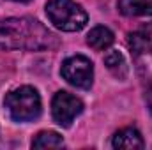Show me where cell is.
I'll return each mask as SVG.
<instances>
[{
  "mask_svg": "<svg viewBox=\"0 0 152 150\" xmlns=\"http://www.w3.org/2000/svg\"><path fill=\"white\" fill-rule=\"evenodd\" d=\"M57 46V37L34 18L0 20V50L41 51Z\"/></svg>",
  "mask_w": 152,
  "mask_h": 150,
  "instance_id": "cell-1",
  "label": "cell"
},
{
  "mask_svg": "<svg viewBox=\"0 0 152 150\" xmlns=\"http://www.w3.org/2000/svg\"><path fill=\"white\" fill-rule=\"evenodd\" d=\"M4 106L14 122H32L41 115V97L34 87L25 85L11 90L4 99Z\"/></svg>",
  "mask_w": 152,
  "mask_h": 150,
  "instance_id": "cell-2",
  "label": "cell"
},
{
  "mask_svg": "<svg viewBox=\"0 0 152 150\" xmlns=\"http://www.w3.org/2000/svg\"><path fill=\"white\" fill-rule=\"evenodd\" d=\"M46 16L50 21L64 32H78L87 25L85 9L75 0H50L46 4Z\"/></svg>",
  "mask_w": 152,
  "mask_h": 150,
  "instance_id": "cell-3",
  "label": "cell"
},
{
  "mask_svg": "<svg viewBox=\"0 0 152 150\" xmlns=\"http://www.w3.org/2000/svg\"><path fill=\"white\" fill-rule=\"evenodd\" d=\"M62 78L78 88H90L94 81V64L83 57V55H75L64 60L62 69H60Z\"/></svg>",
  "mask_w": 152,
  "mask_h": 150,
  "instance_id": "cell-4",
  "label": "cell"
},
{
  "mask_svg": "<svg viewBox=\"0 0 152 150\" xmlns=\"http://www.w3.org/2000/svg\"><path fill=\"white\" fill-rule=\"evenodd\" d=\"M83 111V103L69 92H57L51 101V115L53 120L62 125L69 127L76 117Z\"/></svg>",
  "mask_w": 152,
  "mask_h": 150,
  "instance_id": "cell-5",
  "label": "cell"
},
{
  "mask_svg": "<svg viewBox=\"0 0 152 150\" xmlns=\"http://www.w3.org/2000/svg\"><path fill=\"white\" fill-rule=\"evenodd\" d=\"M112 145H113V149H124V150L143 149V138L136 129L126 127V129H120L118 133H115Z\"/></svg>",
  "mask_w": 152,
  "mask_h": 150,
  "instance_id": "cell-6",
  "label": "cell"
},
{
  "mask_svg": "<svg viewBox=\"0 0 152 150\" xmlns=\"http://www.w3.org/2000/svg\"><path fill=\"white\" fill-rule=\"evenodd\" d=\"M115 41L113 32L108 27H94L88 34H87V44L97 51H103L106 48H110Z\"/></svg>",
  "mask_w": 152,
  "mask_h": 150,
  "instance_id": "cell-7",
  "label": "cell"
},
{
  "mask_svg": "<svg viewBox=\"0 0 152 150\" xmlns=\"http://www.w3.org/2000/svg\"><path fill=\"white\" fill-rule=\"evenodd\" d=\"M127 44L134 53H152V25L127 36Z\"/></svg>",
  "mask_w": 152,
  "mask_h": 150,
  "instance_id": "cell-8",
  "label": "cell"
},
{
  "mask_svg": "<svg viewBox=\"0 0 152 150\" xmlns=\"http://www.w3.org/2000/svg\"><path fill=\"white\" fill-rule=\"evenodd\" d=\"M117 7L124 16H152V0H118Z\"/></svg>",
  "mask_w": 152,
  "mask_h": 150,
  "instance_id": "cell-9",
  "label": "cell"
},
{
  "mask_svg": "<svg viewBox=\"0 0 152 150\" xmlns=\"http://www.w3.org/2000/svg\"><path fill=\"white\" fill-rule=\"evenodd\" d=\"M32 147L34 149H60L64 147V140L60 134L53 131H42L32 140Z\"/></svg>",
  "mask_w": 152,
  "mask_h": 150,
  "instance_id": "cell-10",
  "label": "cell"
},
{
  "mask_svg": "<svg viewBox=\"0 0 152 150\" xmlns=\"http://www.w3.org/2000/svg\"><path fill=\"white\" fill-rule=\"evenodd\" d=\"M104 66L120 79L126 78V74H127V64H126V58L122 57L120 51H110L104 57Z\"/></svg>",
  "mask_w": 152,
  "mask_h": 150,
  "instance_id": "cell-11",
  "label": "cell"
},
{
  "mask_svg": "<svg viewBox=\"0 0 152 150\" xmlns=\"http://www.w3.org/2000/svg\"><path fill=\"white\" fill-rule=\"evenodd\" d=\"M12 2H28V0H12Z\"/></svg>",
  "mask_w": 152,
  "mask_h": 150,
  "instance_id": "cell-12",
  "label": "cell"
}]
</instances>
